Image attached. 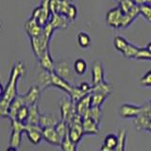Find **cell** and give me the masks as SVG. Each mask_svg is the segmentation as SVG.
Instances as JSON below:
<instances>
[{
    "instance_id": "1",
    "label": "cell",
    "mask_w": 151,
    "mask_h": 151,
    "mask_svg": "<svg viewBox=\"0 0 151 151\" xmlns=\"http://www.w3.org/2000/svg\"><path fill=\"white\" fill-rule=\"evenodd\" d=\"M26 75V68L21 61L13 65L9 79L6 87L1 86V99H0V115L3 118H9V108L11 102L15 98L17 94V82L22 76Z\"/></svg>"
},
{
    "instance_id": "2",
    "label": "cell",
    "mask_w": 151,
    "mask_h": 151,
    "mask_svg": "<svg viewBox=\"0 0 151 151\" xmlns=\"http://www.w3.org/2000/svg\"><path fill=\"white\" fill-rule=\"evenodd\" d=\"M29 39H30L31 48L37 59H39L47 49H49L50 39L44 34V32H42V34L40 36L30 37Z\"/></svg>"
},
{
    "instance_id": "3",
    "label": "cell",
    "mask_w": 151,
    "mask_h": 151,
    "mask_svg": "<svg viewBox=\"0 0 151 151\" xmlns=\"http://www.w3.org/2000/svg\"><path fill=\"white\" fill-rule=\"evenodd\" d=\"M60 119H63L69 123L72 121L75 114L77 113L76 109V103L73 102L71 98H63L60 101Z\"/></svg>"
},
{
    "instance_id": "4",
    "label": "cell",
    "mask_w": 151,
    "mask_h": 151,
    "mask_svg": "<svg viewBox=\"0 0 151 151\" xmlns=\"http://www.w3.org/2000/svg\"><path fill=\"white\" fill-rule=\"evenodd\" d=\"M25 133L27 134V139L33 145H39L42 138V127L40 125L27 124Z\"/></svg>"
},
{
    "instance_id": "5",
    "label": "cell",
    "mask_w": 151,
    "mask_h": 151,
    "mask_svg": "<svg viewBox=\"0 0 151 151\" xmlns=\"http://www.w3.org/2000/svg\"><path fill=\"white\" fill-rule=\"evenodd\" d=\"M124 13L119 7L113 8L108 12L106 15V23L113 28H121V22Z\"/></svg>"
},
{
    "instance_id": "6",
    "label": "cell",
    "mask_w": 151,
    "mask_h": 151,
    "mask_svg": "<svg viewBox=\"0 0 151 151\" xmlns=\"http://www.w3.org/2000/svg\"><path fill=\"white\" fill-rule=\"evenodd\" d=\"M55 72L60 76L61 78H65L68 81H72L75 79V75L73 70L71 69L70 64L65 60H60L55 63Z\"/></svg>"
},
{
    "instance_id": "7",
    "label": "cell",
    "mask_w": 151,
    "mask_h": 151,
    "mask_svg": "<svg viewBox=\"0 0 151 151\" xmlns=\"http://www.w3.org/2000/svg\"><path fill=\"white\" fill-rule=\"evenodd\" d=\"M41 92L42 88L39 85H32V86H30L28 91L23 96L24 102H25L26 105L31 106L34 105V104H37L41 96Z\"/></svg>"
},
{
    "instance_id": "8",
    "label": "cell",
    "mask_w": 151,
    "mask_h": 151,
    "mask_svg": "<svg viewBox=\"0 0 151 151\" xmlns=\"http://www.w3.org/2000/svg\"><path fill=\"white\" fill-rule=\"evenodd\" d=\"M25 29L27 33V35L30 37H38L42 34L44 32V27L40 25L35 18L30 17L25 23Z\"/></svg>"
},
{
    "instance_id": "9",
    "label": "cell",
    "mask_w": 151,
    "mask_h": 151,
    "mask_svg": "<svg viewBox=\"0 0 151 151\" xmlns=\"http://www.w3.org/2000/svg\"><path fill=\"white\" fill-rule=\"evenodd\" d=\"M50 81H51V86H54L60 89L61 91H63L65 93H67L69 94L71 89H72V85L69 83L68 80H66L65 78H61L60 76H59L55 71L54 72L50 73Z\"/></svg>"
},
{
    "instance_id": "10",
    "label": "cell",
    "mask_w": 151,
    "mask_h": 151,
    "mask_svg": "<svg viewBox=\"0 0 151 151\" xmlns=\"http://www.w3.org/2000/svg\"><path fill=\"white\" fill-rule=\"evenodd\" d=\"M42 138L51 145L60 146L61 143V139L59 136L58 132L56 131L55 127H48L42 129Z\"/></svg>"
},
{
    "instance_id": "11",
    "label": "cell",
    "mask_w": 151,
    "mask_h": 151,
    "mask_svg": "<svg viewBox=\"0 0 151 151\" xmlns=\"http://www.w3.org/2000/svg\"><path fill=\"white\" fill-rule=\"evenodd\" d=\"M142 111V106L133 105V104H123L120 107L119 113L123 118H135Z\"/></svg>"
},
{
    "instance_id": "12",
    "label": "cell",
    "mask_w": 151,
    "mask_h": 151,
    "mask_svg": "<svg viewBox=\"0 0 151 151\" xmlns=\"http://www.w3.org/2000/svg\"><path fill=\"white\" fill-rule=\"evenodd\" d=\"M38 60H39L40 66L42 68V70H45L50 73L55 71V63L52 59L49 49H47Z\"/></svg>"
},
{
    "instance_id": "13",
    "label": "cell",
    "mask_w": 151,
    "mask_h": 151,
    "mask_svg": "<svg viewBox=\"0 0 151 151\" xmlns=\"http://www.w3.org/2000/svg\"><path fill=\"white\" fill-rule=\"evenodd\" d=\"M104 69L99 61H94L92 67V85H96L104 81Z\"/></svg>"
},
{
    "instance_id": "14",
    "label": "cell",
    "mask_w": 151,
    "mask_h": 151,
    "mask_svg": "<svg viewBox=\"0 0 151 151\" xmlns=\"http://www.w3.org/2000/svg\"><path fill=\"white\" fill-rule=\"evenodd\" d=\"M82 127L84 135H96L99 132V124L90 117L83 118Z\"/></svg>"
},
{
    "instance_id": "15",
    "label": "cell",
    "mask_w": 151,
    "mask_h": 151,
    "mask_svg": "<svg viewBox=\"0 0 151 151\" xmlns=\"http://www.w3.org/2000/svg\"><path fill=\"white\" fill-rule=\"evenodd\" d=\"M151 121V118L149 117V115L146 112L142 111L141 113L136 116L133 120V124L135 126V129L140 131V130H146L147 127L149 125V123Z\"/></svg>"
},
{
    "instance_id": "16",
    "label": "cell",
    "mask_w": 151,
    "mask_h": 151,
    "mask_svg": "<svg viewBox=\"0 0 151 151\" xmlns=\"http://www.w3.org/2000/svg\"><path fill=\"white\" fill-rule=\"evenodd\" d=\"M52 26L55 27V29H65L68 27L69 20L65 15L60 13H54L51 15V19L49 21Z\"/></svg>"
},
{
    "instance_id": "17",
    "label": "cell",
    "mask_w": 151,
    "mask_h": 151,
    "mask_svg": "<svg viewBox=\"0 0 151 151\" xmlns=\"http://www.w3.org/2000/svg\"><path fill=\"white\" fill-rule=\"evenodd\" d=\"M26 105L25 102H24L23 96H17L9 104V119H15L17 112L20 109Z\"/></svg>"
},
{
    "instance_id": "18",
    "label": "cell",
    "mask_w": 151,
    "mask_h": 151,
    "mask_svg": "<svg viewBox=\"0 0 151 151\" xmlns=\"http://www.w3.org/2000/svg\"><path fill=\"white\" fill-rule=\"evenodd\" d=\"M92 107V100H91V93H87L79 101L76 103V109H77V112L79 113L80 115H84L89 109Z\"/></svg>"
},
{
    "instance_id": "19",
    "label": "cell",
    "mask_w": 151,
    "mask_h": 151,
    "mask_svg": "<svg viewBox=\"0 0 151 151\" xmlns=\"http://www.w3.org/2000/svg\"><path fill=\"white\" fill-rule=\"evenodd\" d=\"M117 146V135L115 134H109L105 137L103 142V145H101V151H111L115 150Z\"/></svg>"
},
{
    "instance_id": "20",
    "label": "cell",
    "mask_w": 151,
    "mask_h": 151,
    "mask_svg": "<svg viewBox=\"0 0 151 151\" xmlns=\"http://www.w3.org/2000/svg\"><path fill=\"white\" fill-rule=\"evenodd\" d=\"M28 107H29V113H28V118H27V124L39 125L40 117H41L39 107H38L37 104H34V105H31Z\"/></svg>"
},
{
    "instance_id": "21",
    "label": "cell",
    "mask_w": 151,
    "mask_h": 151,
    "mask_svg": "<svg viewBox=\"0 0 151 151\" xmlns=\"http://www.w3.org/2000/svg\"><path fill=\"white\" fill-rule=\"evenodd\" d=\"M58 122L59 119L56 116L45 113V114H41L39 125L44 129V127H55Z\"/></svg>"
},
{
    "instance_id": "22",
    "label": "cell",
    "mask_w": 151,
    "mask_h": 151,
    "mask_svg": "<svg viewBox=\"0 0 151 151\" xmlns=\"http://www.w3.org/2000/svg\"><path fill=\"white\" fill-rule=\"evenodd\" d=\"M85 117H90L93 120H94L96 123H100L101 118H102V110L100 107H94L92 106L89 109V111L83 115V118Z\"/></svg>"
},
{
    "instance_id": "23",
    "label": "cell",
    "mask_w": 151,
    "mask_h": 151,
    "mask_svg": "<svg viewBox=\"0 0 151 151\" xmlns=\"http://www.w3.org/2000/svg\"><path fill=\"white\" fill-rule=\"evenodd\" d=\"M38 85L42 88V90H45L51 86L50 81V72L44 70L38 76Z\"/></svg>"
},
{
    "instance_id": "24",
    "label": "cell",
    "mask_w": 151,
    "mask_h": 151,
    "mask_svg": "<svg viewBox=\"0 0 151 151\" xmlns=\"http://www.w3.org/2000/svg\"><path fill=\"white\" fill-rule=\"evenodd\" d=\"M91 93H100L106 94V96H109L111 93V87L110 84L104 80L103 82L99 83V84L93 85Z\"/></svg>"
},
{
    "instance_id": "25",
    "label": "cell",
    "mask_w": 151,
    "mask_h": 151,
    "mask_svg": "<svg viewBox=\"0 0 151 151\" xmlns=\"http://www.w3.org/2000/svg\"><path fill=\"white\" fill-rule=\"evenodd\" d=\"M23 132L22 131H18V130H13L12 131L11 134V138H9V146H12V147L19 148L22 144V138H23Z\"/></svg>"
},
{
    "instance_id": "26",
    "label": "cell",
    "mask_w": 151,
    "mask_h": 151,
    "mask_svg": "<svg viewBox=\"0 0 151 151\" xmlns=\"http://www.w3.org/2000/svg\"><path fill=\"white\" fill-rule=\"evenodd\" d=\"M55 129L57 132H58V134L60 137L61 140H63L65 136H67L69 134L68 123L63 119H60L58 123H57V125L55 126Z\"/></svg>"
},
{
    "instance_id": "27",
    "label": "cell",
    "mask_w": 151,
    "mask_h": 151,
    "mask_svg": "<svg viewBox=\"0 0 151 151\" xmlns=\"http://www.w3.org/2000/svg\"><path fill=\"white\" fill-rule=\"evenodd\" d=\"M73 69H74V72L77 75L82 76L85 74V72H86V70H87V63L85 61L84 59L76 60L73 65Z\"/></svg>"
},
{
    "instance_id": "28",
    "label": "cell",
    "mask_w": 151,
    "mask_h": 151,
    "mask_svg": "<svg viewBox=\"0 0 151 151\" xmlns=\"http://www.w3.org/2000/svg\"><path fill=\"white\" fill-rule=\"evenodd\" d=\"M87 93H85L83 90L80 89L79 86H73L72 89H71V91L69 93V97L72 99L73 102L77 103L78 101H79L80 99H81L84 96H86Z\"/></svg>"
},
{
    "instance_id": "29",
    "label": "cell",
    "mask_w": 151,
    "mask_h": 151,
    "mask_svg": "<svg viewBox=\"0 0 151 151\" xmlns=\"http://www.w3.org/2000/svg\"><path fill=\"white\" fill-rule=\"evenodd\" d=\"M127 141V131L125 129H120L117 134V146L115 151H124L126 149Z\"/></svg>"
},
{
    "instance_id": "30",
    "label": "cell",
    "mask_w": 151,
    "mask_h": 151,
    "mask_svg": "<svg viewBox=\"0 0 151 151\" xmlns=\"http://www.w3.org/2000/svg\"><path fill=\"white\" fill-rule=\"evenodd\" d=\"M78 145L75 144L74 142L71 140V138L69 137V134L67 136H65L64 138L61 140L60 143V148L64 150V151H75L78 148Z\"/></svg>"
},
{
    "instance_id": "31",
    "label": "cell",
    "mask_w": 151,
    "mask_h": 151,
    "mask_svg": "<svg viewBox=\"0 0 151 151\" xmlns=\"http://www.w3.org/2000/svg\"><path fill=\"white\" fill-rule=\"evenodd\" d=\"M108 96L100 93H91V100L92 106L94 107H101L102 104L105 102Z\"/></svg>"
},
{
    "instance_id": "32",
    "label": "cell",
    "mask_w": 151,
    "mask_h": 151,
    "mask_svg": "<svg viewBox=\"0 0 151 151\" xmlns=\"http://www.w3.org/2000/svg\"><path fill=\"white\" fill-rule=\"evenodd\" d=\"M78 42L81 48H87L91 45V38L86 32H79L78 34Z\"/></svg>"
},
{
    "instance_id": "33",
    "label": "cell",
    "mask_w": 151,
    "mask_h": 151,
    "mask_svg": "<svg viewBox=\"0 0 151 151\" xmlns=\"http://www.w3.org/2000/svg\"><path fill=\"white\" fill-rule=\"evenodd\" d=\"M138 50H139V47H137L134 45L129 44L127 45L126 48L121 52V53L123 54V56L126 57V58H127V59H135Z\"/></svg>"
},
{
    "instance_id": "34",
    "label": "cell",
    "mask_w": 151,
    "mask_h": 151,
    "mask_svg": "<svg viewBox=\"0 0 151 151\" xmlns=\"http://www.w3.org/2000/svg\"><path fill=\"white\" fill-rule=\"evenodd\" d=\"M127 45H129V42L122 36H115L114 39H113V45H114L115 49L119 52L124 50Z\"/></svg>"
},
{
    "instance_id": "35",
    "label": "cell",
    "mask_w": 151,
    "mask_h": 151,
    "mask_svg": "<svg viewBox=\"0 0 151 151\" xmlns=\"http://www.w3.org/2000/svg\"><path fill=\"white\" fill-rule=\"evenodd\" d=\"M28 113H29V107L27 105H24L20 110L18 111L15 119L21 122H24V123H27V118H28Z\"/></svg>"
},
{
    "instance_id": "36",
    "label": "cell",
    "mask_w": 151,
    "mask_h": 151,
    "mask_svg": "<svg viewBox=\"0 0 151 151\" xmlns=\"http://www.w3.org/2000/svg\"><path fill=\"white\" fill-rule=\"evenodd\" d=\"M136 60H151V52L146 48H143V47H139V50L137 52Z\"/></svg>"
},
{
    "instance_id": "37",
    "label": "cell",
    "mask_w": 151,
    "mask_h": 151,
    "mask_svg": "<svg viewBox=\"0 0 151 151\" xmlns=\"http://www.w3.org/2000/svg\"><path fill=\"white\" fill-rule=\"evenodd\" d=\"M140 13L146 20L151 22V4L145 3L140 6Z\"/></svg>"
},
{
    "instance_id": "38",
    "label": "cell",
    "mask_w": 151,
    "mask_h": 151,
    "mask_svg": "<svg viewBox=\"0 0 151 151\" xmlns=\"http://www.w3.org/2000/svg\"><path fill=\"white\" fill-rule=\"evenodd\" d=\"M136 4L133 0H122L121 2H119V8L121 9L123 13H127Z\"/></svg>"
},
{
    "instance_id": "39",
    "label": "cell",
    "mask_w": 151,
    "mask_h": 151,
    "mask_svg": "<svg viewBox=\"0 0 151 151\" xmlns=\"http://www.w3.org/2000/svg\"><path fill=\"white\" fill-rule=\"evenodd\" d=\"M11 126H12V129L13 130H18V131H22V132H25L26 130V127H27V123H24L21 122L17 119H12L11 120Z\"/></svg>"
},
{
    "instance_id": "40",
    "label": "cell",
    "mask_w": 151,
    "mask_h": 151,
    "mask_svg": "<svg viewBox=\"0 0 151 151\" xmlns=\"http://www.w3.org/2000/svg\"><path fill=\"white\" fill-rule=\"evenodd\" d=\"M77 15H78V9L77 7L75 6V5L71 4L67 12L65 13V16L67 17V19L69 21H74L76 18H77Z\"/></svg>"
},
{
    "instance_id": "41",
    "label": "cell",
    "mask_w": 151,
    "mask_h": 151,
    "mask_svg": "<svg viewBox=\"0 0 151 151\" xmlns=\"http://www.w3.org/2000/svg\"><path fill=\"white\" fill-rule=\"evenodd\" d=\"M139 82L141 85L143 86H146V87H150L151 86V70L148 71L144 77H142L139 80Z\"/></svg>"
},
{
    "instance_id": "42",
    "label": "cell",
    "mask_w": 151,
    "mask_h": 151,
    "mask_svg": "<svg viewBox=\"0 0 151 151\" xmlns=\"http://www.w3.org/2000/svg\"><path fill=\"white\" fill-rule=\"evenodd\" d=\"M79 87L81 90H83V91L85 93H90L92 91V87H93V85L91 84H89L88 82H81L79 85Z\"/></svg>"
},
{
    "instance_id": "43",
    "label": "cell",
    "mask_w": 151,
    "mask_h": 151,
    "mask_svg": "<svg viewBox=\"0 0 151 151\" xmlns=\"http://www.w3.org/2000/svg\"><path fill=\"white\" fill-rule=\"evenodd\" d=\"M41 12H42V8H41V6H40V7H37V8L34 9V11H33L31 17L35 18L36 20L38 21V19H39V17H40V15H41Z\"/></svg>"
},
{
    "instance_id": "44",
    "label": "cell",
    "mask_w": 151,
    "mask_h": 151,
    "mask_svg": "<svg viewBox=\"0 0 151 151\" xmlns=\"http://www.w3.org/2000/svg\"><path fill=\"white\" fill-rule=\"evenodd\" d=\"M146 48H147V49L151 52V42H148L147 45H146Z\"/></svg>"
},
{
    "instance_id": "45",
    "label": "cell",
    "mask_w": 151,
    "mask_h": 151,
    "mask_svg": "<svg viewBox=\"0 0 151 151\" xmlns=\"http://www.w3.org/2000/svg\"><path fill=\"white\" fill-rule=\"evenodd\" d=\"M148 105H149V116H150V118H151V100L149 101Z\"/></svg>"
},
{
    "instance_id": "46",
    "label": "cell",
    "mask_w": 151,
    "mask_h": 151,
    "mask_svg": "<svg viewBox=\"0 0 151 151\" xmlns=\"http://www.w3.org/2000/svg\"><path fill=\"white\" fill-rule=\"evenodd\" d=\"M146 130L149 131V132H151V121H150V123H149V125H148V127H147V129H146Z\"/></svg>"
},
{
    "instance_id": "47",
    "label": "cell",
    "mask_w": 151,
    "mask_h": 151,
    "mask_svg": "<svg viewBox=\"0 0 151 151\" xmlns=\"http://www.w3.org/2000/svg\"><path fill=\"white\" fill-rule=\"evenodd\" d=\"M122 1V0H117V2H121Z\"/></svg>"
}]
</instances>
